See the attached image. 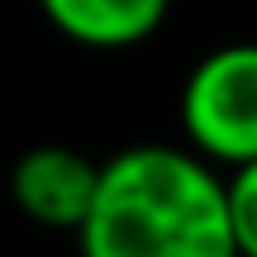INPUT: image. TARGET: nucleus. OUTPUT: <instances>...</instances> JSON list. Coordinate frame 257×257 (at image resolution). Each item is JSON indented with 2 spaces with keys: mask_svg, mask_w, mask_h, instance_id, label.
<instances>
[{
  "mask_svg": "<svg viewBox=\"0 0 257 257\" xmlns=\"http://www.w3.org/2000/svg\"><path fill=\"white\" fill-rule=\"evenodd\" d=\"M224 200H229V229L238 257H257V157L243 167H229Z\"/></svg>",
  "mask_w": 257,
  "mask_h": 257,
  "instance_id": "obj_5",
  "label": "nucleus"
},
{
  "mask_svg": "<svg viewBox=\"0 0 257 257\" xmlns=\"http://www.w3.org/2000/svg\"><path fill=\"white\" fill-rule=\"evenodd\" d=\"M81 257H238L224 176L176 143H134L100 162Z\"/></svg>",
  "mask_w": 257,
  "mask_h": 257,
  "instance_id": "obj_1",
  "label": "nucleus"
},
{
  "mask_svg": "<svg viewBox=\"0 0 257 257\" xmlns=\"http://www.w3.org/2000/svg\"><path fill=\"white\" fill-rule=\"evenodd\" d=\"M95 181H100V162H91L86 153L67 143H34L10 167V200L19 205L24 219L43 229L76 233L91 210Z\"/></svg>",
  "mask_w": 257,
  "mask_h": 257,
  "instance_id": "obj_3",
  "label": "nucleus"
},
{
  "mask_svg": "<svg viewBox=\"0 0 257 257\" xmlns=\"http://www.w3.org/2000/svg\"><path fill=\"white\" fill-rule=\"evenodd\" d=\"M186 148L214 167H243L257 157V43L210 48L181 81Z\"/></svg>",
  "mask_w": 257,
  "mask_h": 257,
  "instance_id": "obj_2",
  "label": "nucleus"
},
{
  "mask_svg": "<svg viewBox=\"0 0 257 257\" xmlns=\"http://www.w3.org/2000/svg\"><path fill=\"white\" fill-rule=\"evenodd\" d=\"M38 10L76 48L119 53L148 43L167 24L172 0H38Z\"/></svg>",
  "mask_w": 257,
  "mask_h": 257,
  "instance_id": "obj_4",
  "label": "nucleus"
}]
</instances>
